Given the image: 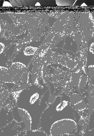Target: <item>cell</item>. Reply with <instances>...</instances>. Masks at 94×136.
I'll return each instance as SVG.
<instances>
[{
  "instance_id": "6da1fadb",
  "label": "cell",
  "mask_w": 94,
  "mask_h": 136,
  "mask_svg": "<svg viewBox=\"0 0 94 136\" xmlns=\"http://www.w3.org/2000/svg\"><path fill=\"white\" fill-rule=\"evenodd\" d=\"M76 122L70 119H64L57 121L51 128V136L73 135L77 132Z\"/></svg>"
},
{
  "instance_id": "7a4b0ae2",
  "label": "cell",
  "mask_w": 94,
  "mask_h": 136,
  "mask_svg": "<svg viewBox=\"0 0 94 136\" xmlns=\"http://www.w3.org/2000/svg\"><path fill=\"white\" fill-rule=\"evenodd\" d=\"M19 113L22 119L24 121L26 126L27 128H29L30 127V119L28 113L26 111L22 109H19Z\"/></svg>"
},
{
  "instance_id": "3957f363",
  "label": "cell",
  "mask_w": 94,
  "mask_h": 136,
  "mask_svg": "<svg viewBox=\"0 0 94 136\" xmlns=\"http://www.w3.org/2000/svg\"><path fill=\"white\" fill-rule=\"evenodd\" d=\"M82 100V97L79 95L74 94L71 97V101L73 104L76 105Z\"/></svg>"
},
{
  "instance_id": "277c9868",
  "label": "cell",
  "mask_w": 94,
  "mask_h": 136,
  "mask_svg": "<svg viewBox=\"0 0 94 136\" xmlns=\"http://www.w3.org/2000/svg\"><path fill=\"white\" fill-rule=\"evenodd\" d=\"M86 105L85 103L83 101H81L75 105V108L76 110L79 111H82L85 109Z\"/></svg>"
},
{
  "instance_id": "5b68a950",
  "label": "cell",
  "mask_w": 94,
  "mask_h": 136,
  "mask_svg": "<svg viewBox=\"0 0 94 136\" xmlns=\"http://www.w3.org/2000/svg\"><path fill=\"white\" fill-rule=\"evenodd\" d=\"M74 1H57L56 4L58 5H71L73 4Z\"/></svg>"
},
{
  "instance_id": "8992f818",
  "label": "cell",
  "mask_w": 94,
  "mask_h": 136,
  "mask_svg": "<svg viewBox=\"0 0 94 136\" xmlns=\"http://www.w3.org/2000/svg\"><path fill=\"white\" fill-rule=\"evenodd\" d=\"M41 4H43L42 5H43L44 4H46L45 5H48L52 6L55 5V1H42Z\"/></svg>"
}]
</instances>
